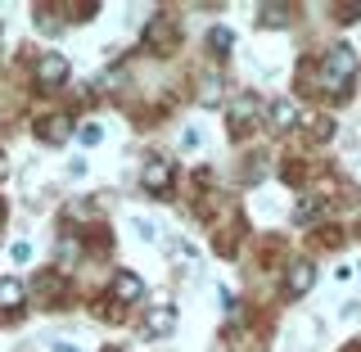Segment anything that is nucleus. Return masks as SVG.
Segmentation results:
<instances>
[{
  "mask_svg": "<svg viewBox=\"0 0 361 352\" xmlns=\"http://www.w3.org/2000/svg\"><path fill=\"white\" fill-rule=\"evenodd\" d=\"M343 18H361V5H343Z\"/></svg>",
  "mask_w": 361,
  "mask_h": 352,
  "instance_id": "nucleus-15",
  "label": "nucleus"
},
{
  "mask_svg": "<svg viewBox=\"0 0 361 352\" xmlns=\"http://www.w3.org/2000/svg\"><path fill=\"white\" fill-rule=\"evenodd\" d=\"M321 208H325L321 199H302V203H298V221H307V217H321Z\"/></svg>",
  "mask_w": 361,
  "mask_h": 352,
  "instance_id": "nucleus-11",
  "label": "nucleus"
},
{
  "mask_svg": "<svg viewBox=\"0 0 361 352\" xmlns=\"http://www.w3.org/2000/svg\"><path fill=\"white\" fill-rule=\"evenodd\" d=\"M353 73H357V50L353 45H330V54H325V63H321L325 90H343Z\"/></svg>",
  "mask_w": 361,
  "mask_h": 352,
  "instance_id": "nucleus-1",
  "label": "nucleus"
},
{
  "mask_svg": "<svg viewBox=\"0 0 361 352\" xmlns=\"http://www.w3.org/2000/svg\"><path fill=\"white\" fill-rule=\"evenodd\" d=\"M293 118H298V109H293V99H276V104H267V122L271 127H293Z\"/></svg>",
  "mask_w": 361,
  "mask_h": 352,
  "instance_id": "nucleus-8",
  "label": "nucleus"
},
{
  "mask_svg": "<svg viewBox=\"0 0 361 352\" xmlns=\"http://www.w3.org/2000/svg\"><path fill=\"white\" fill-rule=\"evenodd\" d=\"M167 181H172V163L167 158H149L140 172V186L149 190V195H158V190H167Z\"/></svg>",
  "mask_w": 361,
  "mask_h": 352,
  "instance_id": "nucleus-3",
  "label": "nucleus"
},
{
  "mask_svg": "<svg viewBox=\"0 0 361 352\" xmlns=\"http://www.w3.org/2000/svg\"><path fill=\"white\" fill-rule=\"evenodd\" d=\"M23 303V285L18 280H0V308H18Z\"/></svg>",
  "mask_w": 361,
  "mask_h": 352,
  "instance_id": "nucleus-10",
  "label": "nucleus"
},
{
  "mask_svg": "<svg viewBox=\"0 0 361 352\" xmlns=\"http://www.w3.org/2000/svg\"><path fill=\"white\" fill-rule=\"evenodd\" d=\"M212 45H217V54H226V50H231V45H235V37H231V32H226V28H217V32H212Z\"/></svg>",
  "mask_w": 361,
  "mask_h": 352,
  "instance_id": "nucleus-12",
  "label": "nucleus"
},
{
  "mask_svg": "<svg viewBox=\"0 0 361 352\" xmlns=\"http://www.w3.org/2000/svg\"><path fill=\"white\" fill-rule=\"evenodd\" d=\"M145 293V280L140 276H131V271H122L118 280H113V298H122V303H135Z\"/></svg>",
  "mask_w": 361,
  "mask_h": 352,
  "instance_id": "nucleus-7",
  "label": "nucleus"
},
{
  "mask_svg": "<svg viewBox=\"0 0 361 352\" xmlns=\"http://www.w3.org/2000/svg\"><path fill=\"white\" fill-rule=\"evenodd\" d=\"M253 118H262V99H257V95H240L231 104V122L244 127V122H253Z\"/></svg>",
  "mask_w": 361,
  "mask_h": 352,
  "instance_id": "nucleus-6",
  "label": "nucleus"
},
{
  "mask_svg": "<svg viewBox=\"0 0 361 352\" xmlns=\"http://www.w3.org/2000/svg\"><path fill=\"white\" fill-rule=\"evenodd\" d=\"M9 253H14V262H32V244H27V240H18Z\"/></svg>",
  "mask_w": 361,
  "mask_h": 352,
  "instance_id": "nucleus-13",
  "label": "nucleus"
},
{
  "mask_svg": "<svg viewBox=\"0 0 361 352\" xmlns=\"http://www.w3.org/2000/svg\"><path fill=\"white\" fill-rule=\"evenodd\" d=\"M145 330H149L154 339H167L176 330V308H149V316H145Z\"/></svg>",
  "mask_w": 361,
  "mask_h": 352,
  "instance_id": "nucleus-4",
  "label": "nucleus"
},
{
  "mask_svg": "<svg viewBox=\"0 0 361 352\" xmlns=\"http://www.w3.org/2000/svg\"><path fill=\"white\" fill-rule=\"evenodd\" d=\"M99 140H104V131H99V127H82V145H99Z\"/></svg>",
  "mask_w": 361,
  "mask_h": 352,
  "instance_id": "nucleus-14",
  "label": "nucleus"
},
{
  "mask_svg": "<svg viewBox=\"0 0 361 352\" xmlns=\"http://www.w3.org/2000/svg\"><path fill=\"white\" fill-rule=\"evenodd\" d=\"M63 77H68V59H63V54H41V59H37V82L41 86H59L63 82Z\"/></svg>",
  "mask_w": 361,
  "mask_h": 352,
  "instance_id": "nucleus-2",
  "label": "nucleus"
},
{
  "mask_svg": "<svg viewBox=\"0 0 361 352\" xmlns=\"http://www.w3.org/2000/svg\"><path fill=\"white\" fill-rule=\"evenodd\" d=\"M312 280H316V267H312V262H293V267H289V280H285L289 298H302V293L312 289Z\"/></svg>",
  "mask_w": 361,
  "mask_h": 352,
  "instance_id": "nucleus-5",
  "label": "nucleus"
},
{
  "mask_svg": "<svg viewBox=\"0 0 361 352\" xmlns=\"http://www.w3.org/2000/svg\"><path fill=\"white\" fill-rule=\"evenodd\" d=\"M199 99H203V109H217V104H221V77H217V73H208V77H203Z\"/></svg>",
  "mask_w": 361,
  "mask_h": 352,
  "instance_id": "nucleus-9",
  "label": "nucleus"
}]
</instances>
